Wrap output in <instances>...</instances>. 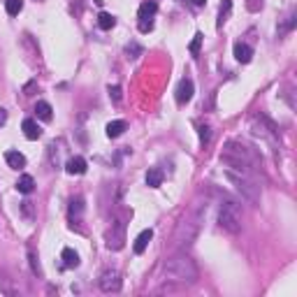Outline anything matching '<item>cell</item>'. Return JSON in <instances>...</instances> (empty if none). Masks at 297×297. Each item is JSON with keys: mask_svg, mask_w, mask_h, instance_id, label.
<instances>
[{"mask_svg": "<svg viewBox=\"0 0 297 297\" xmlns=\"http://www.w3.org/2000/svg\"><path fill=\"white\" fill-rule=\"evenodd\" d=\"M163 272H165L167 281H179V283H193L198 279V267H195V263L188 255H174V258H170L165 263V267H163Z\"/></svg>", "mask_w": 297, "mask_h": 297, "instance_id": "1", "label": "cell"}, {"mask_svg": "<svg viewBox=\"0 0 297 297\" xmlns=\"http://www.w3.org/2000/svg\"><path fill=\"white\" fill-rule=\"evenodd\" d=\"M225 177L232 183L237 191L242 193V198L248 200L251 204H258L260 202V183L253 179V174H242V172L234 170H225Z\"/></svg>", "mask_w": 297, "mask_h": 297, "instance_id": "2", "label": "cell"}, {"mask_svg": "<svg viewBox=\"0 0 297 297\" xmlns=\"http://www.w3.org/2000/svg\"><path fill=\"white\" fill-rule=\"evenodd\" d=\"M218 225L228 232H239L242 230V214L234 202H225L218 209Z\"/></svg>", "mask_w": 297, "mask_h": 297, "instance_id": "3", "label": "cell"}, {"mask_svg": "<svg viewBox=\"0 0 297 297\" xmlns=\"http://www.w3.org/2000/svg\"><path fill=\"white\" fill-rule=\"evenodd\" d=\"M200 216H188V218H183V223L179 225V230L174 234V244L177 246H183V244H191L193 239H195V234L200 230Z\"/></svg>", "mask_w": 297, "mask_h": 297, "instance_id": "4", "label": "cell"}, {"mask_svg": "<svg viewBox=\"0 0 297 297\" xmlns=\"http://www.w3.org/2000/svg\"><path fill=\"white\" fill-rule=\"evenodd\" d=\"M225 156H232V158L242 160L246 167H251V170H258V158H255L253 153L248 151V147L239 144V142H228V144H225Z\"/></svg>", "mask_w": 297, "mask_h": 297, "instance_id": "5", "label": "cell"}, {"mask_svg": "<svg viewBox=\"0 0 297 297\" xmlns=\"http://www.w3.org/2000/svg\"><path fill=\"white\" fill-rule=\"evenodd\" d=\"M100 288L105 290V293H116L118 288H121V274L118 272H105V274L100 276Z\"/></svg>", "mask_w": 297, "mask_h": 297, "instance_id": "6", "label": "cell"}, {"mask_svg": "<svg viewBox=\"0 0 297 297\" xmlns=\"http://www.w3.org/2000/svg\"><path fill=\"white\" fill-rule=\"evenodd\" d=\"M193 91H195V86H193L191 79H181L179 86H177V91H174V98H177V102H179V105H186V102H191Z\"/></svg>", "mask_w": 297, "mask_h": 297, "instance_id": "7", "label": "cell"}, {"mask_svg": "<svg viewBox=\"0 0 297 297\" xmlns=\"http://www.w3.org/2000/svg\"><path fill=\"white\" fill-rule=\"evenodd\" d=\"M107 246L114 248V251H118V248L123 246V223H116V225H114V234L107 232Z\"/></svg>", "mask_w": 297, "mask_h": 297, "instance_id": "8", "label": "cell"}, {"mask_svg": "<svg viewBox=\"0 0 297 297\" xmlns=\"http://www.w3.org/2000/svg\"><path fill=\"white\" fill-rule=\"evenodd\" d=\"M86 167H88V165H86V160L82 158V156H72V158L65 163V172H67V174H72V177L74 174H84Z\"/></svg>", "mask_w": 297, "mask_h": 297, "instance_id": "9", "label": "cell"}, {"mask_svg": "<svg viewBox=\"0 0 297 297\" xmlns=\"http://www.w3.org/2000/svg\"><path fill=\"white\" fill-rule=\"evenodd\" d=\"M156 12H158V5H156V0H147V2H142V5H139L137 19H139V21H151Z\"/></svg>", "mask_w": 297, "mask_h": 297, "instance_id": "10", "label": "cell"}, {"mask_svg": "<svg viewBox=\"0 0 297 297\" xmlns=\"http://www.w3.org/2000/svg\"><path fill=\"white\" fill-rule=\"evenodd\" d=\"M234 58L239 61V63H251V58H253V49L244 42H237L234 44Z\"/></svg>", "mask_w": 297, "mask_h": 297, "instance_id": "11", "label": "cell"}, {"mask_svg": "<svg viewBox=\"0 0 297 297\" xmlns=\"http://www.w3.org/2000/svg\"><path fill=\"white\" fill-rule=\"evenodd\" d=\"M151 239H153V230H142V232L137 234V239H135V246H132V248H135V253L137 255L144 253Z\"/></svg>", "mask_w": 297, "mask_h": 297, "instance_id": "12", "label": "cell"}, {"mask_svg": "<svg viewBox=\"0 0 297 297\" xmlns=\"http://www.w3.org/2000/svg\"><path fill=\"white\" fill-rule=\"evenodd\" d=\"M21 128H23V135H26V139H40L42 137V128L37 126L33 118H26L21 123Z\"/></svg>", "mask_w": 297, "mask_h": 297, "instance_id": "13", "label": "cell"}, {"mask_svg": "<svg viewBox=\"0 0 297 297\" xmlns=\"http://www.w3.org/2000/svg\"><path fill=\"white\" fill-rule=\"evenodd\" d=\"M5 160H7V165H10L12 170H21L23 165H26V156L19 153V151H7V153H5Z\"/></svg>", "mask_w": 297, "mask_h": 297, "instance_id": "14", "label": "cell"}, {"mask_svg": "<svg viewBox=\"0 0 297 297\" xmlns=\"http://www.w3.org/2000/svg\"><path fill=\"white\" fill-rule=\"evenodd\" d=\"M33 188H35V179H33L31 174H23L21 179L16 181V191L23 193V195H28V193H33Z\"/></svg>", "mask_w": 297, "mask_h": 297, "instance_id": "15", "label": "cell"}, {"mask_svg": "<svg viewBox=\"0 0 297 297\" xmlns=\"http://www.w3.org/2000/svg\"><path fill=\"white\" fill-rule=\"evenodd\" d=\"M160 183H163V172H160L158 167H151V170L147 172V186L148 188H158Z\"/></svg>", "mask_w": 297, "mask_h": 297, "instance_id": "16", "label": "cell"}, {"mask_svg": "<svg viewBox=\"0 0 297 297\" xmlns=\"http://www.w3.org/2000/svg\"><path fill=\"white\" fill-rule=\"evenodd\" d=\"M123 130H126V121H112V123H107V137H121Z\"/></svg>", "mask_w": 297, "mask_h": 297, "instance_id": "17", "label": "cell"}, {"mask_svg": "<svg viewBox=\"0 0 297 297\" xmlns=\"http://www.w3.org/2000/svg\"><path fill=\"white\" fill-rule=\"evenodd\" d=\"M51 105L49 102H44V100H40L37 105H35V114H37V118H42V121H51Z\"/></svg>", "mask_w": 297, "mask_h": 297, "instance_id": "18", "label": "cell"}, {"mask_svg": "<svg viewBox=\"0 0 297 297\" xmlns=\"http://www.w3.org/2000/svg\"><path fill=\"white\" fill-rule=\"evenodd\" d=\"M61 258H63V265L70 267V269L79 265V255H77L74 248H63V255H61Z\"/></svg>", "mask_w": 297, "mask_h": 297, "instance_id": "19", "label": "cell"}, {"mask_svg": "<svg viewBox=\"0 0 297 297\" xmlns=\"http://www.w3.org/2000/svg\"><path fill=\"white\" fill-rule=\"evenodd\" d=\"M114 23H116V19H114L109 12H100V14H98V26H100L102 31H112Z\"/></svg>", "mask_w": 297, "mask_h": 297, "instance_id": "20", "label": "cell"}, {"mask_svg": "<svg viewBox=\"0 0 297 297\" xmlns=\"http://www.w3.org/2000/svg\"><path fill=\"white\" fill-rule=\"evenodd\" d=\"M5 10H7L10 16H16V14L23 10V0H7V2H5Z\"/></svg>", "mask_w": 297, "mask_h": 297, "instance_id": "21", "label": "cell"}, {"mask_svg": "<svg viewBox=\"0 0 297 297\" xmlns=\"http://www.w3.org/2000/svg\"><path fill=\"white\" fill-rule=\"evenodd\" d=\"M230 7H232V0H225L221 5V16H218V28H221L223 23L228 21V14H230Z\"/></svg>", "mask_w": 297, "mask_h": 297, "instance_id": "22", "label": "cell"}, {"mask_svg": "<svg viewBox=\"0 0 297 297\" xmlns=\"http://www.w3.org/2000/svg\"><path fill=\"white\" fill-rule=\"evenodd\" d=\"M202 40H204V35H202V33H195V37H193V42H191V47H188V49H191V53H193V56H198V53H200V47H202Z\"/></svg>", "mask_w": 297, "mask_h": 297, "instance_id": "23", "label": "cell"}, {"mask_svg": "<svg viewBox=\"0 0 297 297\" xmlns=\"http://www.w3.org/2000/svg\"><path fill=\"white\" fill-rule=\"evenodd\" d=\"M126 53L130 56V58H137L139 53H142V47H139L137 42H130V44L126 47Z\"/></svg>", "mask_w": 297, "mask_h": 297, "instance_id": "24", "label": "cell"}, {"mask_svg": "<svg viewBox=\"0 0 297 297\" xmlns=\"http://www.w3.org/2000/svg\"><path fill=\"white\" fill-rule=\"evenodd\" d=\"M107 93H109V98H112L114 102L121 100V88H118V86H109V88H107Z\"/></svg>", "mask_w": 297, "mask_h": 297, "instance_id": "25", "label": "cell"}, {"mask_svg": "<svg viewBox=\"0 0 297 297\" xmlns=\"http://www.w3.org/2000/svg\"><path fill=\"white\" fill-rule=\"evenodd\" d=\"M198 130H200V139H202V144H207V142H209V137H212V132H209V126H200Z\"/></svg>", "mask_w": 297, "mask_h": 297, "instance_id": "26", "label": "cell"}, {"mask_svg": "<svg viewBox=\"0 0 297 297\" xmlns=\"http://www.w3.org/2000/svg\"><path fill=\"white\" fill-rule=\"evenodd\" d=\"M246 5H248V10H251V12H258L260 7H263V0H248Z\"/></svg>", "mask_w": 297, "mask_h": 297, "instance_id": "27", "label": "cell"}, {"mask_svg": "<svg viewBox=\"0 0 297 297\" xmlns=\"http://www.w3.org/2000/svg\"><path fill=\"white\" fill-rule=\"evenodd\" d=\"M153 28V23L151 21H139V33H148Z\"/></svg>", "mask_w": 297, "mask_h": 297, "instance_id": "28", "label": "cell"}, {"mask_svg": "<svg viewBox=\"0 0 297 297\" xmlns=\"http://www.w3.org/2000/svg\"><path fill=\"white\" fill-rule=\"evenodd\" d=\"M31 265H33V272H35V274H40V265H37V258H35L33 253H31Z\"/></svg>", "mask_w": 297, "mask_h": 297, "instance_id": "29", "label": "cell"}, {"mask_svg": "<svg viewBox=\"0 0 297 297\" xmlns=\"http://www.w3.org/2000/svg\"><path fill=\"white\" fill-rule=\"evenodd\" d=\"M5 121H7V112L0 107V126H5Z\"/></svg>", "mask_w": 297, "mask_h": 297, "instance_id": "30", "label": "cell"}, {"mask_svg": "<svg viewBox=\"0 0 297 297\" xmlns=\"http://www.w3.org/2000/svg\"><path fill=\"white\" fill-rule=\"evenodd\" d=\"M191 2L195 7H204V5H207V0H191Z\"/></svg>", "mask_w": 297, "mask_h": 297, "instance_id": "31", "label": "cell"}]
</instances>
